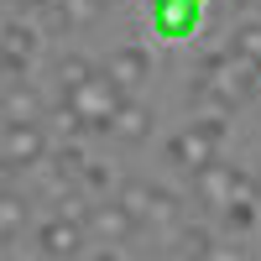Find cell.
<instances>
[{
	"mask_svg": "<svg viewBox=\"0 0 261 261\" xmlns=\"http://www.w3.org/2000/svg\"><path fill=\"white\" fill-rule=\"evenodd\" d=\"M220 136H225V120H220V115H204V120L183 125L178 136L167 141L172 167H183V172H204L209 162H220Z\"/></svg>",
	"mask_w": 261,
	"mask_h": 261,
	"instance_id": "obj_1",
	"label": "cell"
},
{
	"mask_svg": "<svg viewBox=\"0 0 261 261\" xmlns=\"http://www.w3.org/2000/svg\"><path fill=\"white\" fill-rule=\"evenodd\" d=\"M115 199H120L130 214H136L141 225H162V230H178V225H183L178 199H172L167 188H157V183H120Z\"/></svg>",
	"mask_w": 261,
	"mask_h": 261,
	"instance_id": "obj_2",
	"label": "cell"
},
{
	"mask_svg": "<svg viewBox=\"0 0 261 261\" xmlns=\"http://www.w3.org/2000/svg\"><path fill=\"white\" fill-rule=\"evenodd\" d=\"M73 105H79V110H84V120H89L94 130H110V120H115V110H120V105H125V89H120V84L110 79V73H94L89 84H79V89L68 94Z\"/></svg>",
	"mask_w": 261,
	"mask_h": 261,
	"instance_id": "obj_3",
	"label": "cell"
},
{
	"mask_svg": "<svg viewBox=\"0 0 261 261\" xmlns=\"http://www.w3.org/2000/svg\"><path fill=\"white\" fill-rule=\"evenodd\" d=\"M47 162V130L37 120H6V167L11 172H27Z\"/></svg>",
	"mask_w": 261,
	"mask_h": 261,
	"instance_id": "obj_4",
	"label": "cell"
},
{
	"mask_svg": "<svg viewBox=\"0 0 261 261\" xmlns=\"http://www.w3.org/2000/svg\"><path fill=\"white\" fill-rule=\"evenodd\" d=\"M193 188H199V199L209 204V209H230L235 199L246 193V178H241V167H225V162H209L204 172H193Z\"/></svg>",
	"mask_w": 261,
	"mask_h": 261,
	"instance_id": "obj_5",
	"label": "cell"
},
{
	"mask_svg": "<svg viewBox=\"0 0 261 261\" xmlns=\"http://www.w3.org/2000/svg\"><path fill=\"white\" fill-rule=\"evenodd\" d=\"M199 21H204V6L199 0H151V27H157V37L167 42H183L199 32Z\"/></svg>",
	"mask_w": 261,
	"mask_h": 261,
	"instance_id": "obj_6",
	"label": "cell"
},
{
	"mask_svg": "<svg viewBox=\"0 0 261 261\" xmlns=\"http://www.w3.org/2000/svg\"><path fill=\"white\" fill-rule=\"evenodd\" d=\"M105 73H110L120 89L130 94V89H141V84H146V73H151V53L141 47V42H120V47L105 58Z\"/></svg>",
	"mask_w": 261,
	"mask_h": 261,
	"instance_id": "obj_7",
	"label": "cell"
},
{
	"mask_svg": "<svg viewBox=\"0 0 261 261\" xmlns=\"http://www.w3.org/2000/svg\"><path fill=\"white\" fill-rule=\"evenodd\" d=\"M37 246H42V256H53V261H79L84 256V225L53 214V220L37 230Z\"/></svg>",
	"mask_w": 261,
	"mask_h": 261,
	"instance_id": "obj_8",
	"label": "cell"
},
{
	"mask_svg": "<svg viewBox=\"0 0 261 261\" xmlns=\"http://www.w3.org/2000/svg\"><path fill=\"white\" fill-rule=\"evenodd\" d=\"M84 225H89L99 241H125V235L136 230L141 220H136V214H130L120 199H105V204H94V209H89V220H84Z\"/></svg>",
	"mask_w": 261,
	"mask_h": 261,
	"instance_id": "obj_9",
	"label": "cell"
},
{
	"mask_svg": "<svg viewBox=\"0 0 261 261\" xmlns=\"http://www.w3.org/2000/svg\"><path fill=\"white\" fill-rule=\"evenodd\" d=\"M146 130H151V110L141 99H125L115 110V120H110V136L115 141H146Z\"/></svg>",
	"mask_w": 261,
	"mask_h": 261,
	"instance_id": "obj_10",
	"label": "cell"
},
{
	"mask_svg": "<svg viewBox=\"0 0 261 261\" xmlns=\"http://www.w3.org/2000/svg\"><path fill=\"white\" fill-rule=\"evenodd\" d=\"M172 251L188 256V261H204V256L214 251V235H209L204 225H178V230H172Z\"/></svg>",
	"mask_w": 261,
	"mask_h": 261,
	"instance_id": "obj_11",
	"label": "cell"
},
{
	"mask_svg": "<svg viewBox=\"0 0 261 261\" xmlns=\"http://www.w3.org/2000/svg\"><path fill=\"white\" fill-rule=\"evenodd\" d=\"M37 42H42V37L27 27V21H16V16L6 21V58H21V63H32V58H37Z\"/></svg>",
	"mask_w": 261,
	"mask_h": 261,
	"instance_id": "obj_12",
	"label": "cell"
},
{
	"mask_svg": "<svg viewBox=\"0 0 261 261\" xmlns=\"http://www.w3.org/2000/svg\"><path fill=\"white\" fill-rule=\"evenodd\" d=\"M230 53L261 68V16H256V21H241V27L230 32Z\"/></svg>",
	"mask_w": 261,
	"mask_h": 261,
	"instance_id": "obj_13",
	"label": "cell"
},
{
	"mask_svg": "<svg viewBox=\"0 0 261 261\" xmlns=\"http://www.w3.org/2000/svg\"><path fill=\"white\" fill-rule=\"evenodd\" d=\"M105 0H58V27H94Z\"/></svg>",
	"mask_w": 261,
	"mask_h": 261,
	"instance_id": "obj_14",
	"label": "cell"
},
{
	"mask_svg": "<svg viewBox=\"0 0 261 261\" xmlns=\"http://www.w3.org/2000/svg\"><path fill=\"white\" fill-rule=\"evenodd\" d=\"M94 73H99V68H94L89 58H73V53H68V58H58V84H63V99H68L79 84H89Z\"/></svg>",
	"mask_w": 261,
	"mask_h": 261,
	"instance_id": "obj_15",
	"label": "cell"
},
{
	"mask_svg": "<svg viewBox=\"0 0 261 261\" xmlns=\"http://www.w3.org/2000/svg\"><path fill=\"white\" fill-rule=\"evenodd\" d=\"M220 220H225L230 230H241V235H246V230H256V199H251V188H246L241 199H235V204L220 214Z\"/></svg>",
	"mask_w": 261,
	"mask_h": 261,
	"instance_id": "obj_16",
	"label": "cell"
},
{
	"mask_svg": "<svg viewBox=\"0 0 261 261\" xmlns=\"http://www.w3.org/2000/svg\"><path fill=\"white\" fill-rule=\"evenodd\" d=\"M0 209H6V214H0V220H6V246H16L21 241V225H27V199H21V193H6Z\"/></svg>",
	"mask_w": 261,
	"mask_h": 261,
	"instance_id": "obj_17",
	"label": "cell"
},
{
	"mask_svg": "<svg viewBox=\"0 0 261 261\" xmlns=\"http://www.w3.org/2000/svg\"><path fill=\"white\" fill-rule=\"evenodd\" d=\"M79 183L89 188V193H105V188H110V172H105V162H84V172H79Z\"/></svg>",
	"mask_w": 261,
	"mask_h": 261,
	"instance_id": "obj_18",
	"label": "cell"
},
{
	"mask_svg": "<svg viewBox=\"0 0 261 261\" xmlns=\"http://www.w3.org/2000/svg\"><path fill=\"white\" fill-rule=\"evenodd\" d=\"M16 11H47V6H58V0H11Z\"/></svg>",
	"mask_w": 261,
	"mask_h": 261,
	"instance_id": "obj_19",
	"label": "cell"
},
{
	"mask_svg": "<svg viewBox=\"0 0 261 261\" xmlns=\"http://www.w3.org/2000/svg\"><path fill=\"white\" fill-rule=\"evenodd\" d=\"M204 261H241V251H209Z\"/></svg>",
	"mask_w": 261,
	"mask_h": 261,
	"instance_id": "obj_20",
	"label": "cell"
},
{
	"mask_svg": "<svg viewBox=\"0 0 261 261\" xmlns=\"http://www.w3.org/2000/svg\"><path fill=\"white\" fill-rule=\"evenodd\" d=\"M89 261H120V256H110V251H94V256H89Z\"/></svg>",
	"mask_w": 261,
	"mask_h": 261,
	"instance_id": "obj_21",
	"label": "cell"
},
{
	"mask_svg": "<svg viewBox=\"0 0 261 261\" xmlns=\"http://www.w3.org/2000/svg\"><path fill=\"white\" fill-rule=\"evenodd\" d=\"M256 193H261V172H256Z\"/></svg>",
	"mask_w": 261,
	"mask_h": 261,
	"instance_id": "obj_22",
	"label": "cell"
},
{
	"mask_svg": "<svg viewBox=\"0 0 261 261\" xmlns=\"http://www.w3.org/2000/svg\"><path fill=\"white\" fill-rule=\"evenodd\" d=\"M105 6H110V0H105Z\"/></svg>",
	"mask_w": 261,
	"mask_h": 261,
	"instance_id": "obj_23",
	"label": "cell"
},
{
	"mask_svg": "<svg viewBox=\"0 0 261 261\" xmlns=\"http://www.w3.org/2000/svg\"><path fill=\"white\" fill-rule=\"evenodd\" d=\"M199 6H204V0H199Z\"/></svg>",
	"mask_w": 261,
	"mask_h": 261,
	"instance_id": "obj_24",
	"label": "cell"
}]
</instances>
